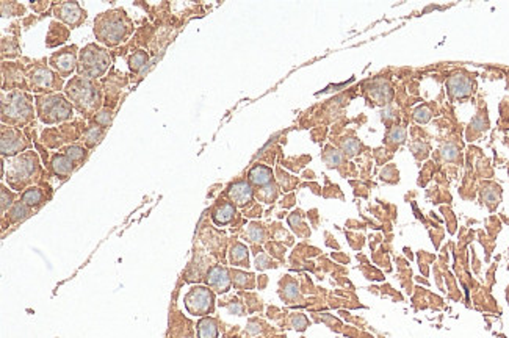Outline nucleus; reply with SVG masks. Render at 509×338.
<instances>
[{
	"label": "nucleus",
	"instance_id": "obj_30",
	"mask_svg": "<svg viewBox=\"0 0 509 338\" xmlns=\"http://www.w3.org/2000/svg\"><path fill=\"white\" fill-rule=\"evenodd\" d=\"M429 117H431V111H429L428 108L420 107L418 110H415V119H417L418 122H422V124H423V122H428Z\"/></svg>",
	"mask_w": 509,
	"mask_h": 338
},
{
	"label": "nucleus",
	"instance_id": "obj_17",
	"mask_svg": "<svg viewBox=\"0 0 509 338\" xmlns=\"http://www.w3.org/2000/svg\"><path fill=\"white\" fill-rule=\"evenodd\" d=\"M30 78H32V83H35L40 88H49V86L53 85V74L49 69H44V68H40V69L33 71Z\"/></svg>",
	"mask_w": 509,
	"mask_h": 338
},
{
	"label": "nucleus",
	"instance_id": "obj_15",
	"mask_svg": "<svg viewBox=\"0 0 509 338\" xmlns=\"http://www.w3.org/2000/svg\"><path fill=\"white\" fill-rule=\"evenodd\" d=\"M198 335L199 338H218V324L213 318H202L198 323Z\"/></svg>",
	"mask_w": 509,
	"mask_h": 338
},
{
	"label": "nucleus",
	"instance_id": "obj_14",
	"mask_svg": "<svg viewBox=\"0 0 509 338\" xmlns=\"http://www.w3.org/2000/svg\"><path fill=\"white\" fill-rule=\"evenodd\" d=\"M233 214H235V207L229 202H224L213 211V223L217 226H226L233 220Z\"/></svg>",
	"mask_w": 509,
	"mask_h": 338
},
{
	"label": "nucleus",
	"instance_id": "obj_16",
	"mask_svg": "<svg viewBox=\"0 0 509 338\" xmlns=\"http://www.w3.org/2000/svg\"><path fill=\"white\" fill-rule=\"evenodd\" d=\"M52 169L56 175L66 177L72 172V160L68 155H53L52 158Z\"/></svg>",
	"mask_w": 509,
	"mask_h": 338
},
{
	"label": "nucleus",
	"instance_id": "obj_33",
	"mask_svg": "<svg viewBox=\"0 0 509 338\" xmlns=\"http://www.w3.org/2000/svg\"><path fill=\"white\" fill-rule=\"evenodd\" d=\"M11 201H13V194L8 193L5 188H2V211H5L11 205Z\"/></svg>",
	"mask_w": 509,
	"mask_h": 338
},
{
	"label": "nucleus",
	"instance_id": "obj_25",
	"mask_svg": "<svg viewBox=\"0 0 509 338\" xmlns=\"http://www.w3.org/2000/svg\"><path fill=\"white\" fill-rule=\"evenodd\" d=\"M442 152H443V157H445V160H450V162L456 160V158H458V155H459L458 149H456L453 144H446V146L442 149Z\"/></svg>",
	"mask_w": 509,
	"mask_h": 338
},
{
	"label": "nucleus",
	"instance_id": "obj_12",
	"mask_svg": "<svg viewBox=\"0 0 509 338\" xmlns=\"http://www.w3.org/2000/svg\"><path fill=\"white\" fill-rule=\"evenodd\" d=\"M229 196L237 205H246L248 202L252 201V188H251L249 183L245 182V180L237 182L230 187Z\"/></svg>",
	"mask_w": 509,
	"mask_h": 338
},
{
	"label": "nucleus",
	"instance_id": "obj_18",
	"mask_svg": "<svg viewBox=\"0 0 509 338\" xmlns=\"http://www.w3.org/2000/svg\"><path fill=\"white\" fill-rule=\"evenodd\" d=\"M44 199V194L41 190L38 188H30L22 194V202L27 204L28 207H33V205H40Z\"/></svg>",
	"mask_w": 509,
	"mask_h": 338
},
{
	"label": "nucleus",
	"instance_id": "obj_23",
	"mask_svg": "<svg viewBox=\"0 0 509 338\" xmlns=\"http://www.w3.org/2000/svg\"><path fill=\"white\" fill-rule=\"evenodd\" d=\"M66 155L72 160V162H79L82 158H85V149L80 146H71L66 149Z\"/></svg>",
	"mask_w": 509,
	"mask_h": 338
},
{
	"label": "nucleus",
	"instance_id": "obj_6",
	"mask_svg": "<svg viewBox=\"0 0 509 338\" xmlns=\"http://www.w3.org/2000/svg\"><path fill=\"white\" fill-rule=\"evenodd\" d=\"M215 296L205 287H194L185 296V309L191 315H208L213 312Z\"/></svg>",
	"mask_w": 509,
	"mask_h": 338
},
{
	"label": "nucleus",
	"instance_id": "obj_7",
	"mask_svg": "<svg viewBox=\"0 0 509 338\" xmlns=\"http://www.w3.org/2000/svg\"><path fill=\"white\" fill-rule=\"evenodd\" d=\"M75 47H68L62 52L52 55L50 66L56 69L63 77H68L75 69Z\"/></svg>",
	"mask_w": 509,
	"mask_h": 338
},
{
	"label": "nucleus",
	"instance_id": "obj_26",
	"mask_svg": "<svg viewBox=\"0 0 509 338\" xmlns=\"http://www.w3.org/2000/svg\"><path fill=\"white\" fill-rule=\"evenodd\" d=\"M249 277H252V275L245 274V272H240V271H235L233 272V282L238 287H245L246 284H249Z\"/></svg>",
	"mask_w": 509,
	"mask_h": 338
},
{
	"label": "nucleus",
	"instance_id": "obj_9",
	"mask_svg": "<svg viewBox=\"0 0 509 338\" xmlns=\"http://www.w3.org/2000/svg\"><path fill=\"white\" fill-rule=\"evenodd\" d=\"M230 275L226 268L221 266H213L207 274V284L208 287H212L218 293H226L230 288Z\"/></svg>",
	"mask_w": 509,
	"mask_h": 338
},
{
	"label": "nucleus",
	"instance_id": "obj_1",
	"mask_svg": "<svg viewBox=\"0 0 509 338\" xmlns=\"http://www.w3.org/2000/svg\"><path fill=\"white\" fill-rule=\"evenodd\" d=\"M130 21L124 16L123 11H110L97 17L94 33L101 43L116 46L124 41V38L130 33Z\"/></svg>",
	"mask_w": 509,
	"mask_h": 338
},
{
	"label": "nucleus",
	"instance_id": "obj_21",
	"mask_svg": "<svg viewBox=\"0 0 509 338\" xmlns=\"http://www.w3.org/2000/svg\"><path fill=\"white\" fill-rule=\"evenodd\" d=\"M102 135H104V130L101 127H91V129H88L86 133H85V141H86L88 146H94V144L99 143Z\"/></svg>",
	"mask_w": 509,
	"mask_h": 338
},
{
	"label": "nucleus",
	"instance_id": "obj_27",
	"mask_svg": "<svg viewBox=\"0 0 509 338\" xmlns=\"http://www.w3.org/2000/svg\"><path fill=\"white\" fill-rule=\"evenodd\" d=\"M96 122L101 126V127H108V124L111 122V111L108 110H104L101 111L97 116H96Z\"/></svg>",
	"mask_w": 509,
	"mask_h": 338
},
{
	"label": "nucleus",
	"instance_id": "obj_3",
	"mask_svg": "<svg viewBox=\"0 0 509 338\" xmlns=\"http://www.w3.org/2000/svg\"><path fill=\"white\" fill-rule=\"evenodd\" d=\"M108 66H110V56L104 49L94 44H89L85 50H82L79 71L85 78L101 77L108 69Z\"/></svg>",
	"mask_w": 509,
	"mask_h": 338
},
{
	"label": "nucleus",
	"instance_id": "obj_31",
	"mask_svg": "<svg viewBox=\"0 0 509 338\" xmlns=\"http://www.w3.org/2000/svg\"><path fill=\"white\" fill-rule=\"evenodd\" d=\"M388 138H390L392 141H404V138H406V132H404V129H400V127H397V129H394L392 132H390V135H388Z\"/></svg>",
	"mask_w": 509,
	"mask_h": 338
},
{
	"label": "nucleus",
	"instance_id": "obj_22",
	"mask_svg": "<svg viewBox=\"0 0 509 338\" xmlns=\"http://www.w3.org/2000/svg\"><path fill=\"white\" fill-rule=\"evenodd\" d=\"M28 216V205L24 202H17L11 210V221H21Z\"/></svg>",
	"mask_w": 509,
	"mask_h": 338
},
{
	"label": "nucleus",
	"instance_id": "obj_5",
	"mask_svg": "<svg viewBox=\"0 0 509 338\" xmlns=\"http://www.w3.org/2000/svg\"><path fill=\"white\" fill-rule=\"evenodd\" d=\"M30 99L22 93H11L8 97H4L2 110H4V121L10 122H25L32 116V107H30Z\"/></svg>",
	"mask_w": 509,
	"mask_h": 338
},
{
	"label": "nucleus",
	"instance_id": "obj_2",
	"mask_svg": "<svg viewBox=\"0 0 509 338\" xmlns=\"http://www.w3.org/2000/svg\"><path fill=\"white\" fill-rule=\"evenodd\" d=\"M66 93L80 111H94L101 102V93L91 78L77 77L69 85Z\"/></svg>",
	"mask_w": 509,
	"mask_h": 338
},
{
	"label": "nucleus",
	"instance_id": "obj_28",
	"mask_svg": "<svg viewBox=\"0 0 509 338\" xmlns=\"http://www.w3.org/2000/svg\"><path fill=\"white\" fill-rule=\"evenodd\" d=\"M248 235H249V238H251L252 241H262V240H263V230H262V227L257 226V224L249 226Z\"/></svg>",
	"mask_w": 509,
	"mask_h": 338
},
{
	"label": "nucleus",
	"instance_id": "obj_20",
	"mask_svg": "<svg viewBox=\"0 0 509 338\" xmlns=\"http://www.w3.org/2000/svg\"><path fill=\"white\" fill-rule=\"evenodd\" d=\"M129 63H130V69H132V71H140V69L147 63V55H146V52L140 50V52L133 53V55L130 56V61H129Z\"/></svg>",
	"mask_w": 509,
	"mask_h": 338
},
{
	"label": "nucleus",
	"instance_id": "obj_10",
	"mask_svg": "<svg viewBox=\"0 0 509 338\" xmlns=\"http://www.w3.org/2000/svg\"><path fill=\"white\" fill-rule=\"evenodd\" d=\"M470 91H472V82L464 74H455L448 80V93L452 94V97L464 99L470 94Z\"/></svg>",
	"mask_w": 509,
	"mask_h": 338
},
{
	"label": "nucleus",
	"instance_id": "obj_19",
	"mask_svg": "<svg viewBox=\"0 0 509 338\" xmlns=\"http://www.w3.org/2000/svg\"><path fill=\"white\" fill-rule=\"evenodd\" d=\"M230 260L232 263H243V266H246L245 263H248V249L246 246H243L242 243H237L232 252H230Z\"/></svg>",
	"mask_w": 509,
	"mask_h": 338
},
{
	"label": "nucleus",
	"instance_id": "obj_13",
	"mask_svg": "<svg viewBox=\"0 0 509 338\" xmlns=\"http://www.w3.org/2000/svg\"><path fill=\"white\" fill-rule=\"evenodd\" d=\"M273 180V171L265 165H256L249 171V182L257 187H265Z\"/></svg>",
	"mask_w": 509,
	"mask_h": 338
},
{
	"label": "nucleus",
	"instance_id": "obj_29",
	"mask_svg": "<svg viewBox=\"0 0 509 338\" xmlns=\"http://www.w3.org/2000/svg\"><path fill=\"white\" fill-rule=\"evenodd\" d=\"M291 324H293V327L295 329H298V330H304L306 327H307V318L304 316V315H295L293 316V320H291Z\"/></svg>",
	"mask_w": 509,
	"mask_h": 338
},
{
	"label": "nucleus",
	"instance_id": "obj_32",
	"mask_svg": "<svg viewBox=\"0 0 509 338\" xmlns=\"http://www.w3.org/2000/svg\"><path fill=\"white\" fill-rule=\"evenodd\" d=\"M327 153H331V158H326V162L329 163V166H336L342 162V157H340V153L332 150V149H327Z\"/></svg>",
	"mask_w": 509,
	"mask_h": 338
},
{
	"label": "nucleus",
	"instance_id": "obj_11",
	"mask_svg": "<svg viewBox=\"0 0 509 338\" xmlns=\"http://www.w3.org/2000/svg\"><path fill=\"white\" fill-rule=\"evenodd\" d=\"M25 147V143L21 136V133L16 129H4L2 135V153L4 155H14Z\"/></svg>",
	"mask_w": 509,
	"mask_h": 338
},
{
	"label": "nucleus",
	"instance_id": "obj_8",
	"mask_svg": "<svg viewBox=\"0 0 509 338\" xmlns=\"http://www.w3.org/2000/svg\"><path fill=\"white\" fill-rule=\"evenodd\" d=\"M55 16L65 21L68 25L75 27L85 19V11L75 2H65L55 7Z\"/></svg>",
	"mask_w": 509,
	"mask_h": 338
},
{
	"label": "nucleus",
	"instance_id": "obj_34",
	"mask_svg": "<svg viewBox=\"0 0 509 338\" xmlns=\"http://www.w3.org/2000/svg\"><path fill=\"white\" fill-rule=\"evenodd\" d=\"M269 266H271V262H269L265 255H260V257H257V268H260V269H265V268H269Z\"/></svg>",
	"mask_w": 509,
	"mask_h": 338
},
{
	"label": "nucleus",
	"instance_id": "obj_4",
	"mask_svg": "<svg viewBox=\"0 0 509 338\" xmlns=\"http://www.w3.org/2000/svg\"><path fill=\"white\" fill-rule=\"evenodd\" d=\"M38 110L40 116L47 124L52 122H60L65 121L72 114L71 105L65 101L62 96H46V97H38Z\"/></svg>",
	"mask_w": 509,
	"mask_h": 338
},
{
	"label": "nucleus",
	"instance_id": "obj_24",
	"mask_svg": "<svg viewBox=\"0 0 509 338\" xmlns=\"http://www.w3.org/2000/svg\"><path fill=\"white\" fill-rule=\"evenodd\" d=\"M343 149H345V152L348 153L349 157H353V155H356V153L359 152V149H361V144H359L357 140L349 138V140H346V141L343 143Z\"/></svg>",
	"mask_w": 509,
	"mask_h": 338
}]
</instances>
